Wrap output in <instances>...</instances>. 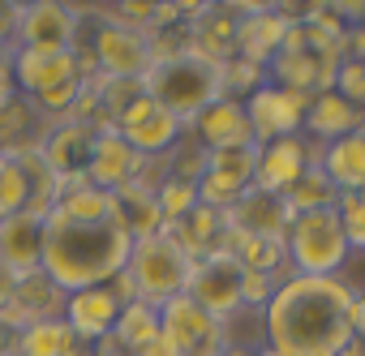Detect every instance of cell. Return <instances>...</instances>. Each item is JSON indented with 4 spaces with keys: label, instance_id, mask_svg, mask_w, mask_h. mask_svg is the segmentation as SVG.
I'll return each instance as SVG.
<instances>
[{
    "label": "cell",
    "instance_id": "6da1fadb",
    "mask_svg": "<svg viewBox=\"0 0 365 356\" xmlns=\"http://www.w3.org/2000/svg\"><path fill=\"white\" fill-rule=\"evenodd\" d=\"M352 292L339 275H288L262 309L267 347L279 356H339L352 335Z\"/></svg>",
    "mask_w": 365,
    "mask_h": 356
},
{
    "label": "cell",
    "instance_id": "7a4b0ae2",
    "mask_svg": "<svg viewBox=\"0 0 365 356\" xmlns=\"http://www.w3.org/2000/svg\"><path fill=\"white\" fill-rule=\"evenodd\" d=\"M133 236L129 228L116 219H99V224H78L65 219L61 211H52L43 219V275L69 296L82 288H103L112 283L125 262H129Z\"/></svg>",
    "mask_w": 365,
    "mask_h": 356
},
{
    "label": "cell",
    "instance_id": "3957f363",
    "mask_svg": "<svg viewBox=\"0 0 365 356\" xmlns=\"http://www.w3.org/2000/svg\"><path fill=\"white\" fill-rule=\"evenodd\" d=\"M142 90L168 112L180 120V129H190L211 103L228 99L224 95V82H220V65L202 61V56H176V61H155L142 78Z\"/></svg>",
    "mask_w": 365,
    "mask_h": 356
},
{
    "label": "cell",
    "instance_id": "277c9868",
    "mask_svg": "<svg viewBox=\"0 0 365 356\" xmlns=\"http://www.w3.org/2000/svg\"><path fill=\"white\" fill-rule=\"evenodd\" d=\"M288 266L292 275H314V279H331L344 262H348V236L335 211H309V215H292L288 224Z\"/></svg>",
    "mask_w": 365,
    "mask_h": 356
},
{
    "label": "cell",
    "instance_id": "5b68a950",
    "mask_svg": "<svg viewBox=\"0 0 365 356\" xmlns=\"http://www.w3.org/2000/svg\"><path fill=\"white\" fill-rule=\"evenodd\" d=\"M190 271H194V258L180 249L176 241H168L163 232L133 241L129 262H125V275L133 279L138 300H146V305H155V309H159L163 300H172V296L185 292Z\"/></svg>",
    "mask_w": 365,
    "mask_h": 356
},
{
    "label": "cell",
    "instance_id": "8992f818",
    "mask_svg": "<svg viewBox=\"0 0 365 356\" xmlns=\"http://www.w3.org/2000/svg\"><path fill=\"white\" fill-rule=\"evenodd\" d=\"M159 335L180 356H215L228 352V326L215 322L202 305H194L185 292L159 305Z\"/></svg>",
    "mask_w": 365,
    "mask_h": 356
},
{
    "label": "cell",
    "instance_id": "52a82bcc",
    "mask_svg": "<svg viewBox=\"0 0 365 356\" xmlns=\"http://www.w3.org/2000/svg\"><path fill=\"white\" fill-rule=\"evenodd\" d=\"M241 283H245V266L232 258V253H207L194 262L190 271V283H185V296L194 305H202L215 322L228 326V318H237L245 305H241Z\"/></svg>",
    "mask_w": 365,
    "mask_h": 356
},
{
    "label": "cell",
    "instance_id": "ba28073f",
    "mask_svg": "<svg viewBox=\"0 0 365 356\" xmlns=\"http://www.w3.org/2000/svg\"><path fill=\"white\" fill-rule=\"evenodd\" d=\"M95 137H99L95 125H86V120H69V116H61V120L43 133V146H39V150H43V163L56 172L61 194H73V189L91 185L86 163H91Z\"/></svg>",
    "mask_w": 365,
    "mask_h": 356
},
{
    "label": "cell",
    "instance_id": "9c48e42d",
    "mask_svg": "<svg viewBox=\"0 0 365 356\" xmlns=\"http://www.w3.org/2000/svg\"><path fill=\"white\" fill-rule=\"evenodd\" d=\"M305 108H309V95H297V90H284V86H262L245 99V116H250V129H254V146H267V142H279V137H297L301 125H305Z\"/></svg>",
    "mask_w": 365,
    "mask_h": 356
},
{
    "label": "cell",
    "instance_id": "30bf717a",
    "mask_svg": "<svg viewBox=\"0 0 365 356\" xmlns=\"http://www.w3.org/2000/svg\"><path fill=\"white\" fill-rule=\"evenodd\" d=\"M309 163H322V146L309 142V137H279V142H267L258 146V163H254V189H267V194H288Z\"/></svg>",
    "mask_w": 365,
    "mask_h": 356
},
{
    "label": "cell",
    "instance_id": "8fae6325",
    "mask_svg": "<svg viewBox=\"0 0 365 356\" xmlns=\"http://www.w3.org/2000/svg\"><path fill=\"white\" fill-rule=\"evenodd\" d=\"M339 52H327V48H301V52H279L271 65H267V82L271 86H284V90H297V95H322V90H335V73H339Z\"/></svg>",
    "mask_w": 365,
    "mask_h": 356
},
{
    "label": "cell",
    "instance_id": "7c38bea8",
    "mask_svg": "<svg viewBox=\"0 0 365 356\" xmlns=\"http://www.w3.org/2000/svg\"><path fill=\"white\" fill-rule=\"evenodd\" d=\"M78 26H82L78 5H61V0L18 5V48H73Z\"/></svg>",
    "mask_w": 365,
    "mask_h": 356
},
{
    "label": "cell",
    "instance_id": "4fadbf2b",
    "mask_svg": "<svg viewBox=\"0 0 365 356\" xmlns=\"http://www.w3.org/2000/svg\"><path fill=\"white\" fill-rule=\"evenodd\" d=\"M14 82L22 99H39L65 82H82L73 48H18L14 52Z\"/></svg>",
    "mask_w": 365,
    "mask_h": 356
},
{
    "label": "cell",
    "instance_id": "5bb4252c",
    "mask_svg": "<svg viewBox=\"0 0 365 356\" xmlns=\"http://www.w3.org/2000/svg\"><path fill=\"white\" fill-rule=\"evenodd\" d=\"M232 9H237V56L267 69L284 48L292 18H284L279 5H232Z\"/></svg>",
    "mask_w": 365,
    "mask_h": 356
},
{
    "label": "cell",
    "instance_id": "9a60e30c",
    "mask_svg": "<svg viewBox=\"0 0 365 356\" xmlns=\"http://www.w3.org/2000/svg\"><path fill=\"white\" fill-rule=\"evenodd\" d=\"M116 133L138 150V155H168L176 142H180V120L176 116H168L150 95H142V99H133L129 108H125V116L116 120Z\"/></svg>",
    "mask_w": 365,
    "mask_h": 356
},
{
    "label": "cell",
    "instance_id": "2e32d148",
    "mask_svg": "<svg viewBox=\"0 0 365 356\" xmlns=\"http://www.w3.org/2000/svg\"><path fill=\"white\" fill-rule=\"evenodd\" d=\"M120 296L112 292V283H103V288H82V292H69L65 296V326L73 330V339L82 343V347H95L99 339H108L112 335V326H116V318H120Z\"/></svg>",
    "mask_w": 365,
    "mask_h": 356
},
{
    "label": "cell",
    "instance_id": "e0dca14e",
    "mask_svg": "<svg viewBox=\"0 0 365 356\" xmlns=\"http://www.w3.org/2000/svg\"><path fill=\"white\" fill-rule=\"evenodd\" d=\"M91 52H95V61H99V73H108V78L142 82L146 69H150L146 35L125 31V26H112V22H99V26H95V43H91Z\"/></svg>",
    "mask_w": 365,
    "mask_h": 356
},
{
    "label": "cell",
    "instance_id": "ac0fdd59",
    "mask_svg": "<svg viewBox=\"0 0 365 356\" xmlns=\"http://www.w3.org/2000/svg\"><path fill=\"white\" fill-rule=\"evenodd\" d=\"M232 232H245V236H271V241H284L288 236V224H292V211L279 194H267V189H254L245 185V194L237 198V206L224 215Z\"/></svg>",
    "mask_w": 365,
    "mask_h": 356
},
{
    "label": "cell",
    "instance_id": "d6986e66",
    "mask_svg": "<svg viewBox=\"0 0 365 356\" xmlns=\"http://www.w3.org/2000/svg\"><path fill=\"white\" fill-rule=\"evenodd\" d=\"M185 133H190L202 150L254 146V129H250V116H245V103H241V99H220V103H211Z\"/></svg>",
    "mask_w": 365,
    "mask_h": 356
},
{
    "label": "cell",
    "instance_id": "ffe728a7",
    "mask_svg": "<svg viewBox=\"0 0 365 356\" xmlns=\"http://www.w3.org/2000/svg\"><path fill=\"white\" fill-rule=\"evenodd\" d=\"M0 271L9 279L43 271V224L31 215L5 219L0 224Z\"/></svg>",
    "mask_w": 365,
    "mask_h": 356
},
{
    "label": "cell",
    "instance_id": "44dd1931",
    "mask_svg": "<svg viewBox=\"0 0 365 356\" xmlns=\"http://www.w3.org/2000/svg\"><path fill=\"white\" fill-rule=\"evenodd\" d=\"M138 163H142V155H138L116 129H103V133L95 137V150H91L86 176H91V185L116 194L120 185H129L133 176H138Z\"/></svg>",
    "mask_w": 365,
    "mask_h": 356
},
{
    "label": "cell",
    "instance_id": "7402d4cb",
    "mask_svg": "<svg viewBox=\"0 0 365 356\" xmlns=\"http://www.w3.org/2000/svg\"><path fill=\"white\" fill-rule=\"evenodd\" d=\"M190 43L194 56L224 65L237 56V9L232 5H202V14L190 22Z\"/></svg>",
    "mask_w": 365,
    "mask_h": 356
},
{
    "label": "cell",
    "instance_id": "603a6c76",
    "mask_svg": "<svg viewBox=\"0 0 365 356\" xmlns=\"http://www.w3.org/2000/svg\"><path fill=\"white\" fill-rule=\"evenodd\" d=\"M361 125H365V112H356V108H352L344 95H335V90H322V95H314V99H309L301 133H309L318 146H331V142H339V137L356 133Z\"/></svg>",
    "mask_w": 365,
    "mask_h": 356
},
{
    "label": "cell",
    "instance_id": "cb8c5ba5",
    "mask_svg": "<svg viewBox=\"0 0 365 356\" xmlns=\"http://www.w3.org/2000/svg\"><path fill=\"white\" fill-rule=\"evenodd\" d=\"M5 300H9V309L18 313V322H22V326H31V322H52V318H61V313H65V292H61L43 271L14 279Z\"/></svg>",
    "mask_w": 365,
    "mask_h": 356
},
{
    "label": "cell",
    "instance_id": "d4e9b609",
    "mask_svg": "<svg viewBox=\"0 0 365 356\" xmlns=\"http://www.w3.org/2000/svg\"><path fill=\"white\" fill-rule=\"evenodd\" d=\"M322 172L339 194H365V125L322 146Z\"/></svg>",
    "mask_w": 365,
    "mask_h": 356
},
{
    "label": "cell",
    "instance_id": "484cf974",
    "mask_svg": "<svg viewBox=\"0 0 365 356\" xmlns=\"http://www.w3.org/2000/svg\"><path fill=\"white\" fill-rule=\"evenodd\" d=\"M116 215H120V224L129 228L133 241H142V236H159V232H163V215H159L155 189H146L142 181H129V185L116 189Z\"/></svg>",
    "mask_w": 365,
    "mask_h": 356
},
{
    "label": "cell",
    "instance_id": "4316f807",
    "mask_svg": "<svg viewBox=\"0 0 365 356\" xmlns=\"http://www.w3.org/2000/svg\"><path fill=\"white\" fill-rule=\"evenodd\" d=\"M86 347L73 339V330L65 326V318L52 322H31L18 335V356H82Z\"/></svg>",
    "mask_w": 365,
    "mask_h": 356
},
{
    "label": "cell",
    "instance_id": "83f0119b",
    "mask_svg": "<svg viewBox=\"0 0 365 356\" xmlns=\"http://www.w3.org/2000/svg\"><path fill=\"white\" fill-rule=\"evenodd\" d=\"M112 339H116L129 356H138L146 343H155V339H159V309H155V305H146V300L125 305V309H120V318H116V326H112Z\"/></svg>",
    "mask_w": 365,
    "mask_h": 356
},
{
    "label": "cell",
    "instance_id": "f1b7e54d",
    "mask_svg": "<svg viewBox=\"0 0 365 356\" xmlns=\"http://www.w3.org/2000/svg\"><path fill=\"white\" fill-rule=\"evenodd\" d=\"M284 202H288V211L292 215H309V211H335V202H339V189L327 181V172H322V163H309L305 167V176L284 194Z\"/></svg>",
    "mask_w": 365,
    "mask_h": 356
},
{
    "label": "cell",
    "instance_id": "f546056e",
    "mask_svg": "<svg viewBox=\"0 0 365 356\" xmlns=\"http://www.w3.org/2000/svg\"><path fill=\"white\" fill-rule=\"evenodd\" d=\"M56 211L65 219H78V224H99V219H116V194L99 189V185H82L73 194H61Z\"/></svg>",
    "mask_w": 365,
    "mask_h": 356
},
{
    "label": "cell",
    "instance_id": "4dcf8cb0",
    "mask_svg": "<svg viewBox=\"0 0 365 356\" xmlns=\"http://www.w3.org/2000/svg\"><path fill=\"white\" fill-rule=\"evenodd\" d=\"M26 202H31V181L22 163L14 155H0V224L26 215Z\"/></svg>",
    "mask_w": 365,
    "mask_h": 356
},
{
    "label": "cell",
    "instance_id": "1f68e13d",
    "mask_svg": "<svg viewBox=\"0 0 365 356\" xmlns=\"http://www.w3.org/2000/svg\"><path fill=\"white\" fill-rule=\"evenodd\" d=\"M254 163H258V146L207 150V172L228 176V181H237V185H254Z\"/></svg>",
    "mask_w": 365,
    "mask_h": 356
},
{
    "label": "cell",
    "instance_id": "d6a6232c",
    "mask_svg": "<svg viewBox=\"0 0 365 356\" xmlns=\"http://www.w3.org/2000/svg\"><path fill=\"white\" fill-rule=\"evenodd\" d=\"M155 202H159V215L163 224H180L194 206H198V185L194 181H176V176H168V181L155 189Z\"/></svg>",
    "mask_w": 365,
    "mask_h": 356
},
{
    "label": "cell",
    "instance_id": "836d02e7",
    "mask_svg": "<svg viewBox=\"0 0 365 356\" xmlns=\"http://www.w3.org/2000/svg\"><path fill=\"white\" fill-rule=\"evenodd\" d=\"M220 82H224V95H228V99H237L241 90H245V95H254V90H262V86H267V69H262V65H254V61L232 56V61H224V65H220Z\"/></svg>",
    "mask_w": 365,
    "mask_h": 356
},
{
    "label": "cell",
    "instance_id": "e575fe53",
    "mask_svg": "<svg viewBox=\"0 0 365 356\" xmlns=\"http://www.w3.org/2000/svg\"><path fill=\"white\" fill-rule=\"evenodd\" d=\"M241 194H245V185L228 181V176H215V172H202L198 176V202L211 206V211H220V215H228Z\"/></svg>",
    "mask_w": 365,
    "mask_h": 356
},
{
    "label": "cell",
    "instance_id": "d590c367",
    "mask_svg": "<svg viewBox=\"0 0 365 356\" xmlns=\"http://www.w3.org/2000/svg\"><path fill=\"white\" fill-rule=\"evenodd\" d=\"M335 215H339V224H344L348 249L365 253V194H339Z\"/></svg>",
    "mask_w": 365,
    "mask_h": 356
},
{
    "label": "cell",
    "instance_id": "8d00e7d4",
    "mask_svg": "<svg viewBox=\"0 0 365 356\" xmlns=\"http://www.w3.org/2000/svg\"><path fill=\"white\" fill-rule=\"evenodd\" d=\"M335 95H344L356 112H365V61H339V73H335Z\"/></svg>",
    "mask_w": 365,
    "mask_h": 356
},
{
    "label": "cell",
    "instance_id": "74e56055",
    "mask_svg": "<svg viewBox=\"0 0 365 356\" xmlns=\"http://www.w3.org/2000/svg\"><path fill=\"white\" fill-rule=\"evenodd\" d=\"M279 279L275 275H258V271H245V283H241V305L245 309H267L271 296H275Z\"/></svg>",
    "mask_w": 365,
    "mask_h": 356
},
{
    "label": "cell",
    "instance_id": "f35d334b",
    "mask_svg": "<svg viewBox=\"0 0 365 356\" xmlns=\"http://www.w3.org/2000/svg\"><path fill=\"white\" fill-rule=\"evenodd\" d=\"M18 52V0H0V56Z\"/></svg>",
    "mask_w": 365,
    "mask_h": 356
},
{
    "label": "cell",
    "instance_id": "ab89813d",
    "mask_svg": "<svg viewBox=\"0 0 365 356\" xmlns=\"http://www.w3.org/2000/svg\"><path fill=\"white\" fill-rule=\"evenodd\" d=\"M18 99V82H14V56H0V112Z\"/></svg>",
    "mask_w": 365,
    "mask_h": 356
},
{
    "label": "cell",
    "instance_id": "60d3db41",
    "mask_svg": "<svg viewBox=\"0 0 365 356\" xmlns=\"http://www.w3.org/2000/svg\"><path fill=\"white\" fill-rule=\"evenodd\" d=\"M348 318H352V335L365 339V292H361V288L352 292V313H348Z\"/></svg>",
    "mask_w": 365,
    "mask_h": 356
},
{
    "label": "cell",
    "instance_id": "b9f144b4",
    "mask_svg": "<svg viewBox=\"0 0 365 356\" xmlns=\"http://www.w3.org/2000/svg\"><path fill=\"white\" fill-rule=\"evenodd\" d=\"M138 356H180V352H176V347H172V343H168V339L159 335V339H155V343H146V347H142Z\"/></svg>",
    "mask_w": 365,
    "mask_h": 356
},
{
    "label": "cell",
    "instance_id": "7bdbcfd3",
    "mask_svg": "<svg viewBox=\"0 0 365 356\" xmlns=\"http://www.w3.org/2000/svg\"><path fill=\"white\" fill-rule=\"evenodd\" d=\"M339 356H365V339H361V335H356V339H352V343H348V347H344V352H339Z\"/></svg>",
    "mask_w": 365,
    "mask_h": 356
},
{
    "label": "cell",
    "instance_id": "ee69618b",
    "mask_svg": "<svg viewBox=\"0 0 365 356\" xmlns=\"http://www.w3.org/2000/svg\"><path fill=\"white\" fill-rule=\"evenodd\" d=\"M254 356H279V352H271V347H267V343H262V347H258V352H254Z\"/></svg>",
    "mask_w": 365,
    "mask_h": 356
},
{
    "label": "cell",
    "instance_id": "f6af8a7d",
    "mask_svg": "<svg viewBox=\"0 0 365 356\" xmlns=\"http://www.w3.org/2000/svg\"><path fill=\"white\" fill-rule=\"evenodd\" d=\"M224 356H254V352H241V347H228Z\"/></svg>",
    "mask_w": 365,
    "mask_h": 356
},
{
    "label": "cell",
    "instance_id": "bcb514c9",
    "mask_svg": "<svg viewBox=\"0 0 365 356\" xmlns=\"http://www.w3.org/2000/svg\"><path fill=\"white\" fill-rule=\"evenodd\" d=\"M82 356H91V352H82Z\"/></svg>",
    "mask_w": 365,
    "mask_h": 356
},
{
    "label": "cell",
    "instance_id": "7dc6e473",
    "mask_svg": "<svg viewBox=\"0 0 365 356\" xmlns=\"http://www.w3.org/2000/svg\"><path fill=\"white\" fill-rule=\"evenodd\" d=\"M215 356H224V352H215Z\"/></svg>",
    "mask_w": 365,
    "mask_h": 356
}]
</instances>
